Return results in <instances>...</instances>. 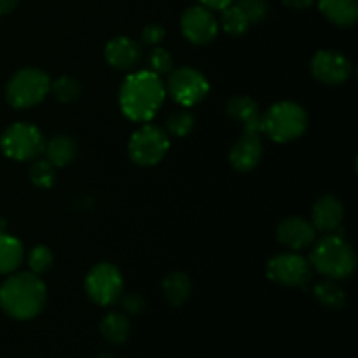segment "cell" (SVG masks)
<instances>
[{
	"instance_id": "obj_1",
	"label": "cell",
	"mask_w": 358,
	"mask_h": 358,
	"mask_svg": "<svg viewBox=\"0 0 358 358\" xmlns=\"http://www.w3.org/2000/svg\"><path fill=\"white\" fill-rule=\"evenodd\" d=\"M164 84L157 73L142 70L126 77L119 91L122 114L135 122H149L164 100Z\"/></svg>"
},
{
	"instance_id": "obj_2",
	"label": "cell",
	"mask_w": 358,
	"mask_h": 358,
	"mask_svg": "<svg viewBox=\"0 0 358 358\" xmlns=\"http://www.w3.org/2000/svg\"><path fill=\"white\" fill-rule=\"evenodd\" d=\"M45 285L34 273H17L9 276L0 287V306L16 320H31L45 304Z\"/></svg>"
},
{
	"instance_id": "obj_3",
	"label": "cell",
	"mask_w": 358,
	"mask_h": 358,
	"mask_svg": "<svg viewBox=\"0 0 358 358\" xmlns=\"http://www.w3.org/2000/svg\"><path fill=\"white\" fill-rule=\"evenodd\" d=\"M311 268L329 280H346L355 273L357 254L341 231L329 233L315 243L310 255Z\"/></svg>"
},
{
	"instance_id": "obj_4",
	"label": "cell",
	"mask_w": 358,
	"mask_h": 358,
	"mask_svg": "<svg viewBox=\"0 0 358 358\" xmlns=\"http://www.w3.org/2000/svg\"><path fill=\"white\" fill-rule=\"evenodd\" d=\"M308 114L294 101H278L262 114L261 133L278 143H287L304 135Z\"/></svg>"
},
{
	"instance_id": "obj_5",
	"label": "cell",
	"mask_w": 358,
	"mask_h": 358,
	"mask_svg": "<svg viewBox=\"0 0 358 358\" xmlns=\"http://www.w3.org/2000/svg\"><path fill=\"white\" fill-rule=\"evenodd\" d=\"M51 90V79L38 69H23L10 77L6 98L10 107L30 108L41 103Z\"/></svg>"
},
{
	"instance_id": "obj_6",
	"label": "cell",
	"mask_w": 358,
	"mask_h": 358,
	"mask_svg": "<svg viewBox=\"0 0 358 358\" xmlns=\"http://www.w3.org/2000/svg\"><path fill=\"white\" fill-rule=\"evenodd\" d=\"M170 150V138L159 126L145 124L136 129L128 143V154L138 166H156Z\"/></svg>"
},
{
	"instance_id": "obj_7",
	"label": "cell",
	"mask_w": 358,
	"mask_h": 358,
	"mask_svg": "<svg viewBox=\"0 0 358 358\" xmlns=\"http://www.w3.org/2000/svg\"><path fill=\"white\" fill-rule=\"evenodd\" d=\"M3 154L16 161H31L44 152L45 140L41 129L28 122H16L0 138Z\"/></svg>"
},
{
	"instance_id": "obj_8",
	"label": "cell",
	"mask_w": 358,
	"mask_h": 358,
	"mask_svg": "<svg viewBox=\"0 0 358 358\" xmlns=\"http://www.w3.org/2000/svg\"><path fill=\"white\" fill-rule=\"evenodd\" d=\"M266 273H268V278L278 285L303 290L308 289L311 278H313V268H311L310 261L294 252L278 254L269 259Z\"/></svg>"
},
{
	"instance_id": "obj_9",
	"label": "cell",
	"mask_w": 358,
	"mask_h": 358,
	"mask_svg": "<svg viewBox=\"0 0 358 358\" xmlns=\"http://www.w3.org/2000/svg\"><path fill=\"white\" fill-rule=\"evenodd\" d=\"M164 91H168V94L178 105L187 108L194 107L199 101L205 100L210 91V84L199 70L191 69V66H182V69L171 70Z\"/></svg>"
},
{
	"instance_id": "obj_10",
	"label": "cell",
	"mask_w": 358,
	"mask_h": 358,
	"mask_svg": "<svg viewBox=\"0 0 358 358\" xmlns=\"http://www.w3.org/2000/svg\"><path fill=\"white\" fill-rule=\"evenodd\" d=\"M122 275L110 262H100L86 276V292L98 306H112L121 299Z\"/></svg>"
},
{
	"instance_id": "obj_11",
	"label": "cell",
	"mask_w": 358,
	"mask_h": 358,
	"mask_svg": "<svg viewBox=\"0 0 358 358\" xmlns=\"http://www.w3.org/2000/svg\"><path fill=\"white\" fill-rule=\"evenodd\" d=\"M180 28L184 37L196 45L210 44L217 37L219 21L212 10L205 6L189 7L180 20Z\"/></svg>"
},
{
	"instance_id": "obj_12",
	"label": "cell",
	"mask_w": 358,
	"mask_h": 358,
	"mask_svg": "<svg viewBox=\"0 0 358 358\" xmlns=\"http://www.w3.org/2000/svg\"><path fill=\"white\" fill-rule=\"evenodd\" d=\"M352 63L339 51L324 49V51H318L311 59V73H313V77L320 83L329 84V86L346 83L352 77Z\"/></svg>"
},
{
	"instance_id": "obj_13",
	"label": "cell",
	"mask_w": 358,
	"mask_h": 358,
	"mask_svg": "<svg viewBox=\"0 0 358 358\" xmlns=\"http://www.w3.org/2000/svg\"><path fill=\"white\" fill-rule=\"evenodd\" d=\"M276 238H278L280 243L289 247L290 250L297 252L315 243L317 229H315L310 220L303 219V217H289V219H283L278 224Z\"/></svg>"
},
{
	"instance_id": "obj_14",
	"label": "cell",
	"mask_w": 358,
	"mask_h": 358,
	"mask_svg": "<svg viewBox=\"0 0 358 358\" xmlns=\"http://www.w3.org/2000/svg\"><path fill=\"white\" fill-rule=\"evenodd\" d=\"M345 219V206L336 196H322L311 210V224L320 233H336Z\"/></svg>"
},
{
	"instance_id": "obj_15",
	"label": "cell",
	"mask_w": 358,
	"mask_h": 358,
	"mask_svg": "<svg viewBox=\"0 0 358 358\" xmlns=\"http://www.w3.org/2000/svg\"><path fill=\"white\" fill-rule=\"evenodd\" d=\"M262 157L261 133L243 131L229 154V161L238 171H250L259 164Z\"/></svg>"
},
{
	"instance_id": "obj_16",
	"label": "cell",
	"mask_w": 358,
	"mask_h": 358,
	"mask_svg": "<svg viewBox=\"0 0 358 358\" xmlns=\"http://www.w3.org/2000/svg\"><path fill=\"white\" fill-rule=\"evenodd\" d=\"M105 59L117 70H133L142 59V49L129 37H115L105 45Z\"/></svg>"
},
{
	"instance_id": "obj_17",
	"label": "cell",
	"mask_w": 358,
	"mask_h": 358,
	"mask_svg": "<svg viewBox=\"0 0 358 358\" xmlns=\"http://www.w3.org/2000/svg\"><path fill=\"white\" fill-rule=\"evenodd\" d=\"M226 112L233 121L243 126V131L261 133L262 112L250 96H234L227 101Z\"/></svg>"
},
{
	"instance_id": "obj_18",
	"label": "cell",
	"mask_w": 358,
	"mask_h": 358,
	"mask_svg": "<svg viewBox=\"0 0 358 358\" xmlns=\"http://www.w3.org/2000/svg\"><path fill=\"white\" fill-rule=\"evenodd\" d=\"M318 9L336 27L350 28L358 20V0H318Z\"/></svg>"
},
{
	"instance_id": "obj_19",
	"label": "cell",
	"mask_w": 358,
	"mask_h": 358,
	"mask_svg": "<svg viewBox=\"0 0 358 358\" xmlns=\"http://www.w3.org/2000/svg\"><path fill=\"white\" fill-rule=\"evenodd\" d=\"M45 159L52 164L55 168L66 166V164L72 163L77 156V145L70 136L58 135L51 140L49 143H45L44 147Z\"/></svg>"
},
{
	"instance_id": "obj_20",
	"label": "cell",
	"mask_w": 358,
	"mask_h": 358,
	"mask_svg": "<svg viewBox=\"0 0 358 358\" xmlns=\"http://www.w3.org/2000/svg\"><path fill=\"white\" fill-rule=\"evenodd\" d=\"M23 261V245L17 238L0 231V275L16 271Z\"/></svg>"
},
{
	"instance_id": "obj_21",
	"label": "cell",
	"mask_w": 358,
	"mask_h": 358,
	"mask_svg": "<svg viewBox=\"0 0 358 358\" xmlns=\"http://www.w3.org/2000/svg\"><path fill=\"white\" fill-rule=\"evenodd\" d=\"M191 278L182 271L170 273L163 280V294L171 306H182L189 299V296H191Z\"/></svg>"
},
{
	"instance_id": "obj_22",
	"label": "cell",
	"mask_w": 358,
	"mask_h": 358,
	"mask_svg": "<svg viewBox=\"0 0 358 358\" xmlns=\"http://www.w3.org/2000/svg\"><path fill=\"white\" fill-rule=\"evenodd\" d=\"M101 336L107 339L108 343H114V345H121L126 339L129 338V332H131V324H129V318L124 313H108L105 315L103 320L100 324Z\"/></svg>"
},
{
	"instance_id": "obj_23",
	"label": "cell",
	"mask_w": 358,
	"mask_h": 358,
	"mask_svg": "<svg viewBox=\"0 0 358 358\" xmlns=\"http://www.w3.org/2000/svg\"><path fill=\"white\" fill-rule=\"evenodd\" d=\"M313 296L327 310H341L346 306V294L336 280H322L313 287Z\"/></svg>"
},
{
	"instance_id": "obj_24",
	"label": "cell",
	"mask_w": 358,
	"mask_h": 358,
	"mask_svg": "<svg viewBox=\"0 0 358 358\" xmlns=\"http://www.w3.org/2000/svg\"><path fill=\"white\" fill-rule=\"evenodd\" d=\"M220 24H222L224 31L233 35V37H240V35L247 34V30L250 28V21L247 20L243 10H241L234 2L231 3V6H227L226 9H222Z\"/></svg>"
},
{
	"instance_id": "obj_25",
	"label": "cell",
	"mask_w": 358,
	"mask_h": 358,
	"mask_svg": "<svg viewBox=\"0 0 358 358\" xmlns=\"http://www.w3.org/2000/svg\"><path fill=\"white\" fill-rule=\"evenodd\" d=\"M52 96L62 103H72L80 96V84L76 77L62 76L51 83Z\"/></svg>"
},
{
	"instance_id": "obj_26",
	"label": "cell",
	"mask_w": 358,
	"mask_h": 358,
	"mask_svg": "<svg viewBox=\"0 0 358 358\" xmlns=\"http://www.w3.org/2000/svg\"><path fill=\"white\" fill-rule=\"evenodd\" d=\"M30 178L34 182V185H37V187H52L56 178V168L48 159L34 161V164L30 168Z\"/></svg>"
},
{
	"instance_id": "obj_27",
	"label": "cell",
	"mask_w": 358,
	"mask_h": 358,
	"mask_svg": "<svg viewBox=\"0 0 358 358\" xmlns=\"http://www.w3.org/2000/svg\"><path fill=\"white\" fill-rule=\"evenodd\" d=\"M52 262H55V255H52L51 248H48L45 245H37L31 248L30 255H28V266L34 275H42V273L49 271L52 268Z\"/></svg>"
},
{
	"instance_id": "obj_28",
	"label": "cell",
	"mask_w": 358,
	"mask_h": 358,
	"mask_svg": "<svg viewBox=\"0 0 358 358\" xmlns=\"http://www.w3.org/2000/svg\"><path fill=\"white\" fill-rule=\"evenodd\" d=\"M168 131L173 136H185L194 128V115L189 110H177L168 117L166 121Z\"/></svg>"
},
{
	"instance_id": "obj_29",
	"label": "cell",
	"mask_w": 358,
	"mask_h": 358,
	"mask_svg": "<svg viewBox=\"0 0 358 358\" xmlns=\"http://www.w3.org/2000/svg\"><path fill=\"white\" fill-rule=\"evenodd\" d=\"M234 3L243 10L250 24H257L264 21L269 13L268 0H234Z\"/></svg>"
},
{
	"instance_id": "obj_30",
	"label": "cell",
	"mask_w": 358,
	"mask_h": 358,
	"mask_svg": "<svg viewBox=\"0 0 358 358\" xmlns=\"http://www.w3.org/2000/svg\"><path fill=\"white\" fill-rule=\"evenodd\" d=\"M149 65L150 72L157 73V76H164V73H170L173 70V58H171L166 49L156 48L149 55Z\"/></svg>"
},
{
	"instance_id": "obj_31",
	"label": "cell",
	"mask_w": 358,
	"mask_h": 358,
	"mask_svg": "<svg viewBox=\"0 0 358 358\" xmlns=\"http://www.w3.org/2000/svg\"><path fill=\"white\" fill-rule=\"evenodd\" d=\"M119 301L122 304V310L128 315H140L145 310V301H143L140 294H128V296H124Z\"/></svg>"
},
{
	"instance_id": "obj_32",
	"label": "cell",
	"mask_w": 358,
	"mask_h": 358,
	"mask_svg": "<svg viewBox=\"0 0 358 358\" xmlns=\"http://www.w3.org/2000/svg\"><path fill=\"white\" fill-rule=\"evenodd\" d=\"M164 35H166V31H164V28L161 27V24H147L142 30V42L145 45H156L163 41Z\"/></svg>"
},
{
	"instance_id": "obj_33",
	"label": "cell",
	"mask_w": 358,
	"mask_h": 358,
	"mask_svg": "<svg viewBox=\"0 0 358 358\" xmlns=\"http://www.w3.org/2000/svg\"><path fill=\"white\" fill-rule=\"evenodd\" d=\"M201 6L208 7L210 10H222L226 9L227 6H231V3L234 2V0H198Z\"/></svg>"
},
{
	"instance_id": "obj_34",
	"label": "cell",
	"mask_w": 358,
	"mask_h": 358,
	"mask_svg": "<svg viewBox=\"0 0 358 358\" xmlns=\"http://www.w3.org/2000/svg\"><path fill=\"white\" fill-rule=\"evenodd\" d=\"M315 0H283V3H285L287 7H290V9H297V10H303V9H308V7L313 6Z\"/></svg>"
},
{
	"instance_id": "obj_35",
	"label": "cell",
	"mask_w": 358,
	"mask_h": 358,
	"mask_svg": "<svg viewBox=\"0 0 358 358\" xmlns=\"http://www.w3.org/2000/svg\"><path fill=\"white\" fill-rule=\"evenodd\" d=\"M17 0H0V14H7L16 7Z\"/></svg>"
},
{
	"instance_id": "obj_36",
	"label": "cell",
	"mask_w": 358,
	"mask_h": 358,
	"mask_svg": "<svg viewBox=\"0 0 358 358\" xmlns=\"http://www.w3.org/2000/svg\"><path fill=\"white\" fill-rule=\"evenodd\" d=\"M98 358H117L114 355V353H108V352H103V353H100V357Z\"/></svg>"
},
{
	"instance_id": "obj_37",
	"label": "cell",
	"mask_w": 358,
	"mask_h": 358,
	"mask_svg": "<svg viewBox=\"0 0 358 358\" xmlns=\"http://www.w3.org/2000/svg\"><path fill=\"white\" fill-rule=\"evenodd\" d=\"M3 226V222H2V219H0V227H2Z\"/></svg>"
}]
</instances>
